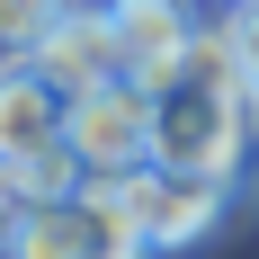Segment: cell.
Segmentation results:
<instances>
[{
	"label": "cell",
	"instance_id": "cell-12",
	"mask_svg": "<svg viewBox=\"0 0 259 259\" xmlns=\"http://www.w3.org/2000/svg\"><path fill=\"white\" fill-rule=\"evenodd\" d=\"M241 9H250V0H241Z\"/></svg>",
	"mask_w": 259,
	"mask_h": 259
},
{
	"label": "cell",
	"instance_id": "cell-2",
	"mask_svg": "<svg viewBox=\"0 0 259 259\" xmlns=\"http://www.w3.org/2000/svg\"><path fill=\"white\" fill-rule=\"evenodd\" d=\"M107 197L134 214V233L152 241V250H197L214 224H233L241 179H224V170H179V161H143L125 179H107Z\"/></svg>",
	"mask_w": 259,
	"mask_h": 259
},
{
	"label": "cell",
	"instance_id": "cell-8",
	"mask_svg": "<svg viewBox=\"0 0 259 259\" xmlns=\"http://www.w3.org/2000/svg\"><path fill=\"white\" fill-rule=\"evenodd\" d=\"M9 179H18L27 206H63V197H80V188H90V161L72 152V134H54V143L9 152Z\"/></svg>",
	"mask_w": 259,
	"mask_h": 259
},
{
	"label": "cell",
	"instance_id": "cell-10",
	"mask_svg": "<svg viewBox=\"0 0 259 259\" xmlns=\"http://www.w3.org/2000/svg\"><path fill=\"white\" fill-rule=\"evenodd\" d=\"M18 224H27V197H18V179H9V161H0V259H9Z\"/></svg>",
	"mask_w": 259,
	"mask_h": 259
},
{
	"label": "cell",
	"instance_id": "cell-7",
	"mask_svg": "<svg viewBox=\"0 0 259 259\" xmlns=\"http://www.w3.org/2000/svg\"><path fill=\"white\" fill-rule=\"evenodd\" d=\"M63 116H72V99H63L36 63H0V161L27 152V143H54Z\"/></svg>",
	"mask_w": 259,
	"mask_h": 259
},
{
	"label": "cell",
	"instance_id": "cell-4",
	"mask_svg": "<svg viewBox=\"0 0 259 259\" xmlns=\"http://www.w3.org/2000/svg\"><path fill=\"white\" fill-rule=\"evenodd\" d=\"M63 134H72V152L90 161V179H125V170L152 161V90L125 80V72L99 80V90H80V99H72Z\"/></svg>",
	"mask_w": 259,
	"mask_h": 259
},
{
	"label": "cell",
	"instance_id": "cell-1",
	"mask_svg": "<svg viewBox=\"0 0 259 259\" xmlns=\"http://www.w3.org/2000/svg\"><path fill=\"white\" fill-rule=\"evenodd\" d=\"M152 161L224 170V179H241V170L259 161V80L241 72L233 18L197 27L188 54L152 80Z\"/></svg>",
	"mask_w": 259,
	"mask_h": 259
},
{
	"label": "cell",
	"instance_id": "cell-9",
	"mask_svg": "<svg viewBox=\"0 0 259 259\" xmlns=\"http://www.w3.org/2000/svg\"><path fill=\"white\" fill-rule=\"evenodd\" d=\"M72 9H80V0H0V63H27Z\"/></svg>",
	"mask_w": 259,
	"mask_h": 259
},
{
	"label": "cell",
	"instance_id": "cell-11",
	"mask_svg": "<svg viewBox=\"0 0 259 259\" xmlns=\"http://www.w3.org/2000/svg\"><path fill=\"white\" fill-rule=\"evenodd\" d=\"M233 45H241V72L259 80V0H250V9H241V18H233Z\"/></svg>",
	"mask_w": 259,
	"mask_h": 259
},
{
	"label": "cell",
	"instance_id": "cell-3",
	"mask_svg": "<svg viewBox=\"0 0 259 259\" xmlns=\"http://www.w3.org/2000/svg\"><path fill=\"white\" fill-rule=\"evenodd\" d=\"M9 259H152V241L134 233V214L107 197V179H90L63 206H27Z\"/></svg>",
	"mask_w": 259,
	"mask_h": 259
},
{
	"label": "cell",
	"instance_id": "cell-5",
	"mask_svg": "<svg viewBox=\"0 0 259 259\" xmlns=\"http://www.w3.org/2000/svg\"><path fill=\"white\" fill-rule=\"evenodd\" d=\"M107 27H116V63H125V80H143L152 90L170 63L188 54V36H197V0H107Z\"/></svg>",
	"mask_w": 259,
	"mask_h": 259
},
{
	"label": "cell",
	"instance_id": "cell-6",
	"mask_svg": "<svg viewBox=\"0 0 259 259\" xmlns=\"http://www.w3.org/2000/svg\"><path fill=\"white\" fill-rule=\"evenodd\" d=\"M27 63H36V72H45L63 99H80V90H99V80L125 72V63H116V27H107V9H90V0H80V9L54 27V36L27 54Z\"/></svg>",
	"mask_w": 259,
	"mask_h": 259
}]
</instances>
